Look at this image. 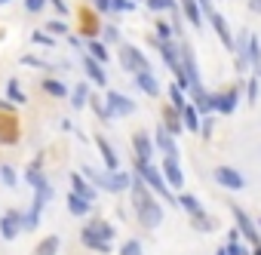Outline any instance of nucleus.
Here are the masks:
<instances>
[{
  "label": "nucleus",
  "mask_w": 261,
  "mask_h": 255,
  "mask_svg": "<svg viewBox=\"0 0 261 255\" xmlns=\"http://www.w3.org/2000/svg\"><path fill=\"white\" fill-rule=\"evenodd\" d=\"M133 206H136V218H139L142 227L151 231L163 221V206L151 197V188L139 172H136V182H133Z\"/></svg>",
  "instance_id": "f257e3e1"
},
{
  "label": "nucleus",
  "mask_w": 261,
  "mask_h": 255,
  "mask_svg": "<svg viewBox=\"0 0 261 255\" xmlns=\"http://www.w3.org/2000/svg\"><path fill=\"white\" fill-rule=\"evenodd\" d=\"M136 172L148 182V188H151V191H157L163 200H172V191L166 188V182H163L160 169H154V163H151L148 157H136Z\"/></svg>",
  "instance_id": "f03ea898"
},
{
  "label": "nucleus",
  "mask_w": 261,
  "mask_h": 255,
  "mask_svg": "<svg viewBox=\"0 0 261 255\" xmlns=\"http://www.w3.org/2000/svg\"><path fill=\"white\" fill-rule=\"evenodd\" d=\"M105 101H108L111 117H129V114L136 111V101H133V98H126V95L117 92V89H108V92H105Z\"/></svg>",
  "instance_id": "7ed1b4c3"
},
{
  "label": "nucleus",
  "mask_w": 261,
  "mask_h": 255,
  "mask_svg": "<svg viewBox=\"0 0 261 255\" xmlns=\"http://www.w3.org/2000/svg\"><path fill=\"white\" fill-rule=\"evenodd\" d=\"M25 178H28V185H31V188H34V194H37L34 200H43V203H46V200L53 197V188H49V182L43 178V172H40V166H37V160H34L31 166H28V172H25Z\"/></svg>",
  "instance_id": "20e7f679"
},
{
  "label": "nucleus",
  "mask_w": 261,
  "mask_h": 255,
  "mask_svg": "<svg viewBox=\"0 0 261 255\" xmlns=\"http://www.w3.org/2000/svg\"><path fill=\"white\" fill-rule=\"evenodd\" d=\"M120 62H123L126 71H133V74H139V71H151L145 53H139L136 46H120Z\"/></svg>",
  "instance_id": "39448f33"
},
{
  "label": "nucleus",
  "mask_w": 261,
  "mask_h": 255,
  "mask_svg": "<svg viewBox=\"0 0 261 255\" xmlns=\"http://www.w3.org/2000/svg\"><path fill=\"white\" fill-rule=\"evenodd\" d=\"M212 178H215L221 188H230V191H243V188H246V178H243L237 169H230V166H215V169H212Z\"/></svg>",
  "instance_id": "423d86ee"
},
{
  "label": "nucleus",
  "mask_w": 261,
  "mask_h": 255,
  "mask_svg": "<svg viewBox=\"0 0 261 255\" xmlns=\"http://www.w3.org/2000/svg\"><path fill=\"white\" fill-rule=\"evenodd\" d=\"M22 227H25V215L22 212H4V218H0V237L4 240H16Z\"/></svg>",
  "instance_id": "0eeeda50"
},
{
  "label": "nucleus",
  "mask_w": 261,
  "mask_h": 255,
  "mask_svg": "<svg viewBox=\"0 0 261 255\" xmlns=\"http://www.w3.org/2000/svg\"><path fill=\"white\" fill-rule=\"evenodd\" d=\"M178 56H181V65H185V71H188L191 83H194V86H203V83H200V68H197V56H194L191 43H185V40H181V46H178ZM194 86H191V89H194Z\"/></svg>",
  "instance_id": "6e6552de"
},
{
  "label": "nucleus",
  "mask_w": 261,
  "mask_h": 255,
  "mask_svg": "<svg viewBox=\"0 0 261 255\" xmlns=\"http://www.w3.org/2000/svg\"><path fill=\"white\" fill-rule=\"evenodd\" d=\"M233 221L240 224V234H243V237H246V240H249L252 246H258V243H261V237H258V231H255V224L249 221V215H246V212H243L240 206H233Z\"/></svg>",
  "instance_id": "1a4fd4ad"
},
{
  "label": "nucleus",
  "mask_w": 261,
  "mask_h": 255,
  "mask_svg": "<svg viewBox=\"0 0 261 255\" xmlns=\"http://www.w3.org/2000/svg\"><path fill=\"white\" fill-rule=\"evenodd\" d=\"M157 145H160V151L166 154V157H178V145H175V136L163 126V120H160V126H157Z\"/></svg>",
  "instance_id": "9d476101"
},
{
  "label": "nucleus",
  "mask_w": 261,
  "mask_h": 255,
  "mask_svg": "<svg viewBox=\"0 0 261 255\" xmlns=\"http://www.w3.org/2000/svg\"><path fill=\"white\" fill-rule=\"evenodd\" d=\"M209 22H212V28L218 31V37H221V43H224L227 49H233V43H237V40H233V34H230V28H227V22H224V16L212 10V13H209Z\"/></svg>",
  "instance_id": "9b49d317"
},
{
  "label": "nucleus",
  "mask_w": 261,
  "mask_h": 255,
  "mask_svg": "<svg viewBox=\"0 0 261 255\" xmlns=\"http://www.w3.org/2000/svg\"><path fill=\"white\" fill-rule=\"evenodd\" d=\"M163 175L169 178L172 188H185V172H181V166H178V157H166V160H163Z\"/></svg>",
  "instance_id": "f8f14e48"
},
{
  "label": "nucleus",
  "mask_w": 261,
  "mask_h": 255,
  "mask_svg": "<svg viewBox=\"0 0 261 255\" xmlns=\"http://www.w3.org/2000/svg\"><path fill=\"white\" fill-rule=\"evenodd\" d=\"M163 126L172 133V136H181V130H185V120H181V111L172 105V108H163Z\"/></svg>",
  "instance_id": "ddd939ff"
},
{
  "label": "nucleus",
  "mask_w": 261,
  "mask_h": 255,
  "mask_svg": "<svg viewBox=\"0 0 261 255\" xmlns=\"http://www.w3.org/2000/svg\"><path fill=\"white\" fill-rule=\"evenodd\" d=\"M83 231H89V234H95V237H101V240H114V237H117L114 224H111V221H105V218H89Z\"/></svg>",
  "instance_id": "4468645a"
},
{
  "label": "nucleus",
  "mask_w": 261,
  "mask_h": 255,
  "mask_svg": "<svg viewBox=\"0 0 261 255\" xmlns=\"http://www.w3.org/2000/svg\"><path fill=\"white\" fill-rule=\"evenodd\" d=\"M136 86H139V89H145V95H151V98H157V95L163 92L151 71H139V74H136Z\"/></svg>",
  "instance_id": "2eb2a0df"
},
{
  "label": "nucleus",
  "mask_w": 261,
  "mask_h": 255,
  "mask_svg": "<svg viewBox=\"0 0 261 255\" xmlns=\"http://www.w3.org/2000/svg\"><path fill=\"white\" fill-rule=\"evenodd\" d=\"M215 98H218V114H233L237 98H240V89L230 86V89H224V92H215Z\"/></svg>",
  "instance_id": "dca6fc26"
},
{
  "label": "nucleus",
  "mask_w": 261,
  "mask_h": 255,
  "mask_svg": "<svg viewBox=\"0 0 261 255\" xmlns=\"http://www.w3.org/2000/svg\"><path fill=\"white\" fill-rule=\"evenodd\" d=\"M181 10H185V16H188V22L194 25V28H203V7L197 4V0H181Z\"/></svg>",
  "instance_id": "f3484780"
},
{
  "label": "nucleus",
  "mask_w": 261,
  "mask_h": 255,
  "mask_svg": "<svg viewBox=\"0 0 261 255\" xmlns=\"http://www.w3.org/2000/svg\"><path fill=\"white\" fill-rule=\"evenodd\" d=\"M95 145H98V151H101V157H105V166L114 172V169L120 166V160H117V151L108 145V139H105V136H95Z\"/></svg>",
  "instance_id": "a211bd4d"
},
{
  "label": "nucleus",
  "mask_w": 261,
  "mask_h": 255,
  "mask_svg": "<svg viewBox=\"0 0 261 255\" xmlns=\"http://www.w3.org/2000/svg\"><path fill=\"white\" fill-rule=\"evenodd\" d=\"M80 240H83V246H89L92 252H101V255L111 252V240H101V237H95V234H89V231H80Z\"/></svg>",
  "instance_id": "6ab92c4d"
},
{
  "label": "nucleus",
  "mask_w": 261,
  "mask_h": 255,
  "mask_svg": "<svg viewBox=\"0 0 261 255\" xmlns=\"http://www.w3.org/2000/svg\"><path fill=\"white\" fill-rule=\"evenodd\" d=\"M178 206H181L191 218H203V215H206V209L200 206V200H197V197H191V194H181V197H178Z\"/></svg>",
  "instance_id": "aec40b11"
},
{
  "label": "nucleus",
  "mask_w": 261,
  "mask_h": 255,
  "mask_svg": "<svg viewBox=\"0 0 261 255\" xmlns=\"http://www.w3.org/2000/svg\"><path fill=\"white\" fill-rule=\"evenodd\" d=\"M71 188H74V194H80V197H86V200H95V191H92L89 178H83L80 172L71 175Z\"/></svg>",
  "instance_id": "412c9836"
},
{
  "label": "nucleus",
  "mask_w": 261,
  "mask_h": 255,
  "mask_svg": "<svg viewBox=\"0 0 261 255\" xmlns=\"http://www.w3.org/2000/svg\"><path fill=\"white\" fill-rule=\"evenodd\" d=\"M86 74H89V80L92 83H98V86H108V77H105V71H101V62L92 56V59H86Z\"/></svg>",
  "instance_id": "4be33fe9"
},
{
  "label": "nucleus",
  "mask_w": 261,
  "mask_h": 255,
  "mask_svg": "<svg viewBox=\"0 0 261 255\" xmlns=\"http://www.w3.org/2000/svg\"><path fill=\"white\" fill-rule=\"evenodd\" d=\"M181 120H185V126H188L191 133H200V111L194 105H185L181 108Z\"/></svg>",
  "instance_id": "5701e85b"
},
{
  "label": "nucleus",
  "mask_w": 261,
  "mask_h": 255,
  "mask_svg": "<svg viewBox=\"0 0 261 255\" xmlns=\"http://www.w3.org/2000/svg\"><path fill=\"white\" fill-rule=\"evenodd\" d=\"M133 148H136L139 157H148V160H151V151H154V148H151L148 133H136V136H133Z\"/></svg>",
  "instance_id": "b1692460"
},
{
  "label": "nucleus",
  "mask_w": 261,
  "mask_h": 255,
  "mask_svg": "<svg viewBox=\"0 0 261 255\" xmlns=\"http://www.w3.org/2000/svg\"><path fill=\"white\" fill-rule=\"evenodd\" d=\"M89 206H92V200H86V197H80V194H71V197H68V209H71V215H86Z\"/></svg>",
  "instance_id": "393cba45"
},
{
  "label": "nucleus",
  "mask_w": 261,
  "mask_h": 255,
  "mask_svg": "<svg viewBox=\"0 0 261 255\" xmlns=\"http://www.w3.org/2000/svg\"><path fill=\"white\" fill-rule=\"evenodd\" d=\"M13 114H7V120H0V142H4V145H13L16 142V126H10L13 123Z\"/></svg>",
  "instance_id": "a878e982"
},
{
  "label": "nucleus",
  "mask_w": 261,
  "mask_h": 255,
  "mask_svg": "<svg viewBox=\"0 0 261 255\" xmlns=\"http://www.w3.org/2000/svg\"><path fill=\"white\" fill-rule=\"evenodd\" d=\"M40 89H46V95H53V98H65V95H68L65 83H62V80H53V77H46V80L40 83Z\"/></svg>",
  "instance_id": "bb28decb"
},
{
  "label": "nucleus",
  "mask_w": 261,
  "mask_h": 255,
  "mask_svg": "<svg viewBox=\"0 0 261 255\" xmlns=\"http://www.w3.org/2000/svg\"><path fill=\"white\" fill-rule=\"evenodd\" d=\"M59 246H62V240H59V237H46L43 243H37L34 255H56V252H59Z\"/></svg>",
  "instance_id": "cd10ccee"
},
{
  "label": "nucleus",
  "mask_w": 261,
  "mask_h": 255,
  "mask_svg": "<svg viewBox=\"0 0 261 255\" xmlns=\"http://www.w3.org/2000/svg\"><path fill=\"white\" fill-rule=\"evenodd\" d=\"M40 209H43V200H34V206H31V212L25 215V227H28V231L40 224Z\"/></svg>",
  "instance_id": "c85d7f7f"
},
{
  "label": "nucleus",
  "mask_w": 261,
  "mask_h": 255,
  "mask_svg": "<svg viewBox=\"0 0 261 255\" xmlns=\"http://www.w3.org/2000/svg\"><path fill=\"white\" fill-rule=\"evenodd\" d=\"M86 98H89V86H86V83H80V86H74V95H71V101H74V108H83V105H86Z\"/></svg>",
  "instance_id": "c756f323"
},
{
  "label": "nucleus",
  "mask_w": 261,
  "mask_h": 255,
  "mask_svg": "<svg viewBox=\"0 0 261 255\" xmlns=\"http://www.w3.org/2000/svg\"><path fill=\"white\" fill-rule=\"evenodd\" d=\"M169 98H172V105H175L178 111H181V108L188 105V101H185V89H181L178 83H172V86H169Z\"/></svg>",
  "instance_id": "7c9ffc66"
},
{
  "label": "nucleus",
  "mask_w": 261,
  "mask_h": 255,
  "mask_svg": "<svg viewBox=\"0 0 261 255\" xmlns=\"http://www.w3.org/2000/svg\"><path fill=\"white\" fill-rule=\"evenodd\" d=\"M86 46H89V53H92V56H95V59H98L101 65L108 62V49H105V46H101L98 40H86Z\"/></svg>",
  "instance_id": "2f4dec72"
},
{
  "label": "nucleus",
  "mask_w": 261,
  "mask_h": 255,
  "mask_svg": "<svg viewBox=\"0 0 261 255\" xmlns=\"http://www.w3.org/2000/svg\"><path fill=\"white\" fill-rule=\"evenodd\" d=\"M0 178L7 182V188H16V169L13 166H7V163L0 166Z\"/></svg>",
  "instance_id": "473e14b6"
},
{
  "label": "nucleus",
  "mask_w": 261,
  "mask_h": 255,
  "mask_svg": "<svg viewBox=\"0 0 261 255\" xmlns=\"http://www.w3.org/2000/svg\"><path fill=\"white\" fill-rule=\"evenodd\" d=\"M120 255H142V243H139V240H129V243H123Z\"/></svg>",
  "instance_id": "72a5a7b5"
},
{
  "label": "nucleus",
  "mask_w": 261,
  "mask_h": 255,
  "mask_svg": "<svg viewBox=\"0 0 261 255\" xmlns=\"http://www.w3.org/2000/svg\"><path fill=\"white\" fill-rule=\"evenodd\" d=\"M148 7H151L154 13H160V10H175V0H148Z\"/></svg>",
  "instance_id": "f704fd0d"
},
{
  "label": "nucleus",
  "mask_w": 261,
  "mask_h": 255,
  "mask_svg": "<svg viewBox=\"0 0 261 255\" xmlns=\"http://www.w3.org/2000/svg\"><path fill=\"white\" fill-rule=\"evenodd\" d=\"M7 95H10V98H13V101H19V105H22V101H25V95H22V92H19V83H16V80H10V83H7Z\"/></svg>",
  "instance_id": "c9c22d12"
},
{
  "label": "nucleus",
  "mask_w": 261,
  "mask_h": 255,
  "mask_svg": "<svg viewBox=\"0 0 261 255\" xmlns=\"http://www.w3.org/2000/svg\"><path fill=\"white\" fill-rule=\"evenodd\" d=\"M111 10H117V13H129V10H136V4H133V0H111Z\"/></svg>",
  "instance_id": "e433bc0d"
},
{
  "label": "nucleus",
  "mask_w": 261,
  "mask_h": 255,
  "mask_svg": "<svg viewBox=\"0 0 261 255\" xmlns=\"http://www.w3.org/2000/svg\"><path fill=\"white\" fill-rule=\"evenodd\" d=\"M31 40H34V43H40V46H53V43H56L46 31H34V34H31Z\"/></svg>",
  "instance_id": "4c0bfd02"
},
{
  "label": "nucleus",
  "mask_w": 261,
  "mask_h": 255,
  "mask_svg": "<svg viewBox=\"0 0 261 255\" xmlns=\"http://www.w3.org/2000/svg\"><path fill=\"white\" fill-rule=\"evenodd\" d=\"M157 37H160V40H172V28H169L166 22H157Z\"/></svg>",
  "instance_id": "58836bf2"
},
{
  "label": "nucleus",
  "mask_w": 261,
  "mask_h": 255,
  "mask_svg": "<svg viewBox=\"0 0 261 255\" xmlns=\"http://www.w3.org/2000/svg\"><path fill=\"white\" fill-rule=\"evenodd\" d=\"M46 31H49V34H68L65 22H49V25H46Z\"/></svg>",
  "instance_id": "ea45409f"
},
{
  "label": "nucleus",
  "mask_w": 261,
  "mask_h": 255,
  "mask_svg": "<svg viewBox=\"0 0 261 255\" xmlns=\"http://www.w3.org/2000/svg\"><path fill=\"white\" fill-rule=\"evenodd\" d=\"M227 255H249V252H246L237 240H230V243H227Z\"/></svg>",
  "instance_id": "a19ab883"
},
{
  "label": "nucleus",
  "mask_w": 261,
  "mask_h": 255,
  "mask_svg": "<svg viewBox=\"0 0 261 255\" xmlns=\"http://www.w3.org/2000/svg\"><path fill=\"white\" fill-rule=\"evenodd\" d=\"M200 133H203L206 139H212V117H209V114H206V120L200 123Z\"/></svg>",
  "instance_id": "79ce46f5"
},
{
  "label": "nucleus",
  "mask_w": 261,
  "mask_h": 255,
  "mask_svg": "<svg viewBox=\"0 0 261 255\" xmlns=\"http://www.w3.org/2000/svg\"><path fill=\"white\" fill-rule=\"evenodd\" d=\"M43 4H46V0H25L28 13H40V10H43Z\"/></svg>",
  "instance_id": "37998d69"
},
{
  "label": "nucleus",
  "mask_w": 261,
  "mask_h": 255,
  "mask_svg": "<svg viewBox=\"0 0 261 255\" xmlns=\"http://www.w3.org/2000/svg\"><path fill=\"white\" fill-rule=\"evenodd\" d=\"M22 65H28V68H46V62H40V59H34V56H25Z\"/></svg>",
  "instance_id": "c03bdc74"
},
{
  "label": "nucleus",
  "mask_w": 261,
  "mask_h": 255,
  "mask_svg": "<svg viewBox=\"0 0 261 255\" xmlns=\"http://www.w3.org/2000/svg\"><path fill=\"white\" fill-rule=\"evenodd\" d=\"M255 98H258V74L249 80V101H255Z\"/></svg>",
  "instance_id": "a18cd8bd"
},
{
  "label": "nucleus",
  "mask_w": 261,
  "mask_h": 255,
  "mask_svg": "<svg viewBox=\"0 0 261 255\" xmlns=\"http://www.w3.org/2000/svg\"><path fill=\"white\" fill-rule=\"evenodd\" d=\"M49 4H53V7H56L62 16H68V4H65V0H49Z\"/></svg>",
  "instance_id": "49530a36"
},
{
  "label": "nucleus",
  "mask_w": 261,
  "mask_h": 255,
  "mask_svg": "<svg viewBox=\"0 0 261 255\" xmlns=\"http://www.w3.org/2000/svg\"><path fill=\"white\" fill-rule=\"evenodd\" d=\"M95 7H98L101 13H108V10H111V0H95Z\"/></svg>",
  "instance_id": "de8ad7c7"
},
{
  "label": "nucleus",
  "mask_w": 261,
  "mask_h": 255,
  "mask_svg": "<svg viewBox=\"0 0 261 255\" xmlns=\"http://www.w3.org/2000/svg\"><path fill=\"white\" fill-rule=\"evenodd\" d=\"M200 7H203V13L209 16V13H212V0H200Z\"/></svg>",
  "instance_id": "09e8293b"
},
{
  "label": "nucleus",
  "mask_w": 261,
  "mask_h": 255,
  "mask_svg": "<svg viewBox=\"0 0 261 255\" xmlns=\"http://www.w3.org/2000/svg\"><path fill=\"white\" fill-rule=\"evenodd\" d=\"M249 7H252V10H258V13H261V0H249Z\"/></svg>",
  "instance_id": "8fccbe9b"
},
{
  "label": "nucleus",
  "mask_w": 261,
  "mask_h": 255,
  "mask_svg": "<svg viewBox=\"0 0 261 255\" xmlns=\"http://www.w3.org/2000/svg\"><path fill=\"white\" fill-rule=\"evenodd\" d=\"M252 255H261V243H258V246H255V252H252Z\"/></svg>",
  "instance_id": "3c124183"
},
{
  "label": "nucleus",
  "mask_w": 261,
  "mask_h": 255,
  "mask_svg": "<svg viewBox=\"0 0 261 255\" xmlns=\"http://www.w3.org/2000/svg\"><path fill=\"white\" fill-rule=\"evenodd\" d=\"M218 255H227V246H224V249H218Z\"/></svg>",
  "instance_id": "603ef678"
},
{
  "label": "nucleus",
  "mask_w": 261,
  "mask_h": 255,
  "mask_svg": "<svg viewBox=\"0 0 261 255\" xmlns=\"http://www.w3.org/2000/svg\"><path fill=\"white\" fill-rule=\"evenodd\" d=\"M258 77H261V65H258Z\"/></svg>",
  "instance_id": "864d4df0"
},
{
  "label": "nucleus",
  "mask_w": 261,
  "mask_h": 255,
  "mask_svg": "<svg viewBox=\"0 0 261 255\" xmlns=\"http://www.w3.org/2000/svg\"><path fill=\"white\" fill-rule=\"evenodd\" d=\"M0 4H10V0H0Z\"/></svg>",
  "instance_id": "5fc2aeb1"
},
{
  "label": "nucleus",
  "mask_w": 261,
  "mask_h": 255,
  "mask_svg": "<svg viewBox=\"0 0 261 255\" xmlns=\"http://www.w3.org/2000/svg\"><path fill=\"white\" fill-rule=\"evenodd\" d=\"M258 224H261V221H258Z\"/></svg>",
  "instance_id": "6e6d98bb"
}]
</instances>
